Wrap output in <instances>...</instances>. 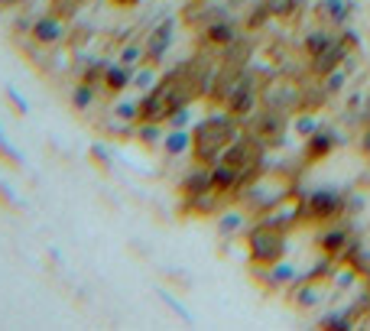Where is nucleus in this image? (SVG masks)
<instances>
[{
	"instance_id": "obj_9",
	"label": "nucleus",
	"mask_w": 370,
	"mask_h": 331,
	"mask_svg": "<svg viewBox=\"0 0 370 331\" xmlns=\"http://www.w3.org/2000/svg\"><path fill=\"white\" fill-rule=\"evenodd\" d=\"M315 247L328 256V260H335V256H341V254H348V250H351V234H348V227L331 225L328 231H322V234H318Z\"/></svg>"
},
{
	"instance_id": "obj_2",
	"label": "nucleus",
	"mask_w": 370,
	"mask_h": 331,
	"mask_svg": "<svg viewBox=\"0 0 370 331\" xmlns=\"http://www.w3.org/2000/svg\"><path fill=\"white\" fill-rule=\"evenodd\" d=\"M286 231L283 227L270 225V221H260L247 231V256H250V263L260 269L273 267L279 260H286Z\"/></svg>"
},
{
	"instance_id": "obj_12",
	"label": "nucleus",
	"mask_w": 370,
	"mask_h": 331,
	"mask_svg": "<svg viewBox=\"0 0 370 331\" xmlns=\"http://www.w3.org/2000/svg\"><path fill=\"white\" fill-rule=\"evenodd\" d=\"M201 39L208 46H214V49H228L231 43H237V30H234V23H228V20H218L214 23H208L205 26V32H201Z\"/></svg>"
},
{
	"instance_id": "obj_13",
	"label": "nucleus",
	"mask_w": 370,
	"mask_h": 331,
	"mask_svg": "<svg viewBox=\"0 0 370 331\" xmlns=\"http://www.w3.org/2000/svg\"><path fill=\"white\" fill-rule=\"evenodd\" d=\"M322 299H325V286H322V279H302V286L293 292V302H296V309H302V312L322 305Z\"/></svg>"
},
{
	"instance_id": "obj_7",
	"label": "nucleus",
	"mask_w": 370,
	"mask_h": 331,
	"mask_svg": "<svg viewBox=\"0 0 370 331\" xmlns=\"http://www.w3.org/2000/svg\"><path fill=\"white\" fill-rule=\"evenodd\" d=\"M33 43L36 46H55L65 39V26H62V17H55V13H43L39 20L33 23Z\"/></svg>"
},
{
	"instance_id": "obj_23",
	"label": "nucleus",
	"mask_w": 370,
	"mask_h": 331,
	"mask_svg": "<svg viewBox=\"0 0 370 331\" xmlns=\"http://www.w3.org/2000/svg\"><path fill=\"white\" fill-rule=\"evenodd\" d=\"M266 7L273 17H293L299 10V0H266Z\"/></svg>"
},
{
	"instance_id": "obj_21",
	"label": "nucleus",
	"mask_w": 370,
	"mask_h": 331,
	"mask_svg": "<svg viewBox=\"0 0 370 331\" xmlns=\"http://www.w3.org/2000/svg\"><path fill=\"white\" fill-rule=\"evenodd\" d=\"M266 273H270V283H273V286H283V283H293V279H296V269L289 267L286 260H279V263H273V267H266Z\"/></svg>"
},
{
	"instance_id": "obj_1",
	"label": "nucleus",
	"mask_w": 370,
	"mask_h": 331,
	"mask_svg": "<svg viewBox=\"0 0 370 331\" xmlns=\"http://www.w3.org/2000/svg\"><path fill=\"white\" fill-rule=\"evenodd\" d=\"M237 124L241 120L231 117L228 111L218 114V117H208V120H201V124H195L192 127V156H195V162L198 166H214L218 156L241 137Z\"/></svg>"
},
{
	"instance_id": "obj_27",
	"label": "nucleus",
	"mask_w": 370,
	"mask_h": 331,
	"mask_svg": "<svg viewBox=\"0 0 370 331\" xmlns=\"http://www.w3.org/2000/svg\"><path fill=\"white\" fill-rule=\"evenodd\" d=\"M169 124H172V127H185V124H189V104L179 107V111H172Z\"/></svg>"
},
{
	"instance_id": "obj_29",
	"label": "nucleus",
	"mask_w": 370,
	"mask_h": 331,
	"mask_svg": "<svg viewBox=\"0 0 370 331\" xmlns=\"http://www.w3.org/2000/svg\"><path fill=\"white\" fill-rule=\"evenodd\" d=\"M228 3H243V0H228Z\"/></svg>"
},
{
	"instance_id": "obj_19",
	"label": "nucleus",
	"mask_w": 370,
	"mask_h": 331,
	"mask_svg": "<svg viewBox=\"0 0 370 331\" xmlns=\"http://www.w3.org/2000/svg\"><path fill=\"white\" fill-rule=\"evenodd\" d=\"M348 85V72L344 68H335V72H328L325 82H322V91H325V97L331 95H341V88Z\"/></svg>"
},
{
	"instance_id": "obj_20",
	"label": "nucleus",
	"mask_w": 370,
	"mask_h": 331,
	"mask_svg": "<svg viewBox=\"0 0 370 331\" xmlns=\"http://www.w3.org/2000/svg\"><path fill=\"white\" fill-rule=\"evenodd\" d=\"M91 104H95V85L82 82V85L72 91V107H75V111H88Z\"/></svg>"
},
{
	"instance_id": "obj_25",
	"label": "nucleus",
	"mask_w": 370,
	"mask_h": 331,
	"mask_svg": "<svg viewBox=\"0 0 370 331\" xmlns=\"http://www.w3.org/2000/svg\"><path fill=\"white\" fill-rule=\"evenodd\" d=\"M104 72H107V62H91V68L85 72V82L98 85V82H104Z\"/></svg>"
},
{
	"instance_id": "obj_15",
	"label": "nucleus",
	"mask_w": 370,
	"mask_h": 331,
	"mask_svg": "<svg viewBox=\"0 0 370 331\" xmlns=\"http://www.w3.org/2000/svg\"><path fill=\"white\" fill-rule=\"evenodd\" d=\"M318 17L328 23V26H344L351 17V3L348 0H318L315 3Z\"/></svg>"
},
{
	"instance_id": "obj_18",
	"label": "nucleus",
	"mask_w": 370,
	"mask_h": 331,
	"mask_svg": "<svg viewBox=\"0 0 370 331\" xmlns=\"http://www.w3.org/2000/svg\"><path fill=\"white\" fill-rule=\"evenodd\" d=\"M335 39H338V36H331L328 30H315V32H308L306 39H302V49H306L308 59H315V55L325 53V49L335 43Z\"/></svg>"
},
{
	"instance_id": "obj_17",
	"label": "nucleus",
	"mask_w": 370,
	"mask_h": 331,
	"mask_svg": "<svg viewBox=\"0 0 370 331\" xmlns=\"http://www.w3.org/2000/svg\"><path fill=\"white\" fill-rule=\"evenodd\" d=\"M243 225H247V208H231V211H224L218 218V234L234 237L237 231H243Z\"/></svg>"
},
{
	"instance_id": "obj_3",
	"label": "nucleus",
	"mask_w": 370,
	"mask_h": 331,
	"mask_svg": "<svg viewBox=\"0 0 370 331\" xmlns=\"http://www.w3.org/2000/svg\"><path fill=\"white\" fill-rule=\"evenodd\" d=\"M247 133L257 137L263 146L283 143V137H286V111H276V107L254 111V114H250V124H247Z\"/></svg>"
},
{
	"instance_id": "obj_8",
	"label": "nucleus",
	"mask_w": 370,
	"mask_h": 331,
	"mask_svg": "<svg viewBox=\"0 0 370 331\" xmlns=\"http://www.w3.org/2000/svg\"><path fill=\"white\" fill-rule=\"evenodd\" d=\"M348 53H351V46L344 43V39H335V43L328 46L325 53L312 59V72H315L318 78H325L328 72H335V68H341V65H344Z\"/></svg>"
},
{
	"instance_id": "obj_11",
	"label": "nucleus",
	"mask_w": 370,
	"mask_h": 331,
	"mask_svg": "<svg viewBox=\"0 0 370 331\" xmlns=\"http://www.w3.org/2000/svg\"><path fill=\"white\" fill-rule=\"evenodd\" d=\"M331 150H335V133L325 127H318L312 137H306V146H302L306 162H322L325 156H331Z\"/></svg>"
},
{
	"instance_id": "obj_22",
	"label": "nucleus",
	"mask_w": 370,
	"mask_h": 331,
	"mask_svg": "<svg viewBox=\"0 0 370 331\" xmlns=\"http://www.w3.org/2000/svg\"><path fill=\"white\" fill-rule=\"evenodd\" d=\"M293 130H296L299 137L306 140V137H312V133H315V130H318V120L312 117V114H299V117L293 120Z\"/></svg>"
},
{
	"instance_id": "obj_16",
	"label": "nucleus",
	"mask_w": 370,
	"mask_h": 331,
	"mask_svg": "<svg viewBox=\"0 0 370 331\" xmlns=\"http://www.w3.org/2000/svg\"><path fill=\"white\" fill-rule=\"evenodd\" d=\"M163 150L169 153L172 160H176V156H185V153H192V130L172 127V133H166V137H163Z\"/></svg>"
},
{
	"instance_id": "obj_14",
	"label": "nucleus",
	"mask_w": 370,
	"mask_h": 331,
	"mask_svg": "<svg viewBox=\"0 0 370 331\" xmlns=\"http://www.w3.org/2000/svg\"><path fill=\"white\" fill-rule=\"evenodd\" d=\"M130 82H133V68L124 62H114V65H107V72H104V91L107 95H120V91H127Z\"/></svg>"
},
{
	"instance_id": "obj_24",
	"label": "nucleus",
	"mask_w": 370,
	"mask_h": 331,
	"mask_svg": "<svg viewBox=\"0 0 370 331\" xmlns=\"http://www.w3.org/2000/svg\"><path fill=\"white\" fill-rule=\"evenodd\" d=\"M120 62L130 65V68H137V65H143V46H127V49L120 53Z\"/></svg>"
},
{
	"instance_id": "obj_26",
	"label": "nucleus",
	"mask_w": 370,
	"mask_h": 331,
	"mask_svg": "<svg viewBox=\"0 0 370 331\" xmlns=\"http://www.w3.org/2000/svg\"><path fill=\"white\" fill-rule=\"evenodd\" d=\"M159 133H163V130H159V124H143L140 140H143V143H153V140H159Z\"/></svg>"
},
{
	"instance_id": "obj_5",
	"label": "nucleus",
	"mask_w": 370,
	"mask_h": 331,
	"mask_svg": "<svg viewBox=\"0 0 370 331\" xmlns=\"http://www.w3.org/2000/svg\"><path fill=\"white\" fill-rule=\"evenodd\" d=\"M344 211V195L338 189H318L306 198V218L315 225H328Z\"/></svg>"
},
{
	"instance_id": "obj_4",
	"label": "nucleus",
	"mask_w": 370,
	"mask_h": 331,
	"mask_svg": "<svg viewBox=\"0 0 370 331\" xmlns=\"http://www.w3.org/2000/svg\"><path fill=\"white\" fill-rule=\"evenodd\" d=\"M257 104H260L257 78L250 75V72H243V75L237 78V85L231 88L228 101H224V111H228L231 117H237V120H247V117H250V114L257 111Z\"/></svg>"
},
{
	"instance_id": "obj_28",
	"label": "nucleus",
	"mask_w": 370,
	"mask_h": 331,
	"mask_svg": "<svg viewBox=\"0 0 370 331\" xmlns=\"http://www.w3.org/2000/svg\"><path fill=\"white\" fill-rule=\"evenodd\" d=\"M111 3H117V7H133V3H140V0H111Z\"/></svg>"
},
{
	"instance_id": "obj_10",
	"label": "nucleus",
	"mask_w": 370,
	"mask_h": 331,
	"mask_svg": "<svg viewBox=\"0 0 370 331\" xmlns=\"http://www.w3.org/2000/svg\"><path fill=\"white\" fill-rule=\"evenodd\" d=\"M208 192H212V166H201V169L189 172L185 182L179 185V195L185 202H195V198H201V195H208Z\"/></svg>"
},
{
	"instance_id": "obj_6",
	"label": "nucleus",
	"mask_w": 370,
	"mask_h": 331,
	"mask_svg": "<svg viewBox=\"0 0 370 331\" xmlns=\"http://www.w3.org/2000/svg\"><path fill=\"white\" fill-rule=\"evenodd\" d=\"M172 30H176V23L163 20L156 30L149 32L147 43H143V65H156L159 59L166 55V49H169V43H172Z\"/></svg>"
}]
</instances>
